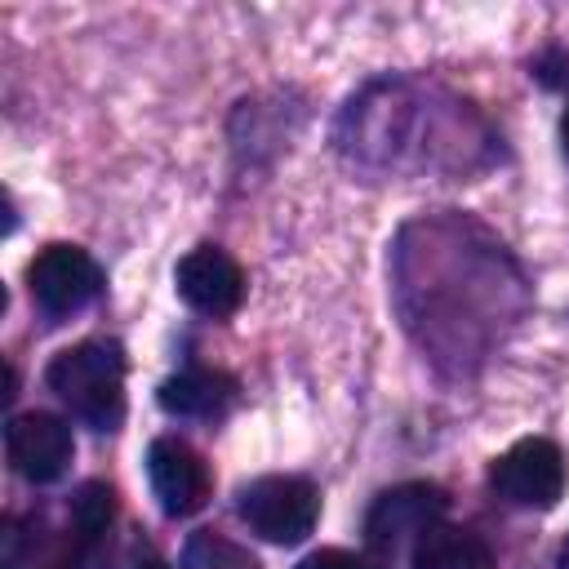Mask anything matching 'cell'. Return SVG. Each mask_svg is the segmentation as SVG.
<instances>
[{
  "label": "cell",
  "mask_w": 569,
  "mask_h": 569,
  "mask_svg": "<svg viewBox=\"0 0 569 569\" xmlns=\"http://www.w3.org/2000/svg\"><path fill=\"white\" fill-rule=\"evenodd\" d=\"M49 391L93 431H116L124 422V351L120 342L89 338L58 351L44 369Z\"/></svg>",
  "instance_id": "6da1fadb"
},
{
  "label": "cell",
  "mask_w": 569,
  "mask_h": 569,
  "mask_svg": "<svg viewBox=\"0 0 569 569\" xmlns=\"http://www.w3.org/2000/svg\"><path fill=\"white\" fill-rule=\"evenodd\" d=\"M236 516L267 542L293 547L320 520V489L302 476H258L236 493Z\"/></svg>",
  "instance_id": "7a4b0ae2"
},
{
  "label": "cell",
  "mask_w": 569,
  "mask_h": 569,
  "mask_svg": "<svg viewBox=\"0 0 569 569\" xmlns=\"http://www.w3.org/2000/svg\"><path fill=\"white\" fill-rule=\"evenodd\" d=\"M489 485L498 489L502 502L525 507V511H551L565 493V453L547 436H525L507 453L493 458Z\"/></svg>",
  "instance_id": "3957f363"
},
{
  "label": "cell",
  "mask_w": 569,
  "mask_h": 569,
  "mask_svg": "<svg viewBox=\"0 0 569 569\" xmlns=\"http://www.w3.org/2000/svg\"><path fill=\"white\" fill-rule=\"evenodd\" d=\"M27 289L49 320H62L84 311L102 293V267L80 244H44L27 262Z\"/></svg>",
  "instance_id": "277c9868"
},
{
  "label": "cell",
  "mask_w": 569,
  "mask_h": 569,
  "mask_svg": "<svg viewBox=\"0 0 569 569\" xmlns=\"http://www.w3.org/2000/svg\"><path fill=\"white\" fill-rule=\"evenodd\" d=\"M445 489L440 485H427V480H409V485H396L387 493L373 498L369 516H365V542L382 556H391L396 547L405 542H418L431 525H440L445 516Z\"/></svg>",
  "instance_id": "5b68a950"
},
{
  "label": "cell",
  "mask_w": 569,
  "mask_h": 569,
  "mask_svg": "<svg viewBox=\"0 0 569 569\" xmlns=\"http://www.w3.org/2000/svg\"><path fill=\"white\" fill-rule=\"evenodd\" d=\"M71 453H76V440L58 413L31 409V413H13L4 427V458L31 485H53L71 467Z\"/></svg>",
  "instance_id": "8992f818"
},
{
  "label": "cell",
  "mask_w": 569,
  "mask_h": 569,
  "mask_svg": "<svg viewBox=\"0 0 569 569\" xmlns=\"http://www.w3.org/2000/svg\"><path fill=\"white\" fill-rule=\"evenodd\" d=\"M173 284L191 311L213 316V320L231 316L244 302V271L218 244H196L191 253H182L173 267Z\"/></svg>",
  "instance_id": "52a82bcc"
},
{
  "label": "cell",
  "mask_w": 569,
  "mask_h": 569,
  "mask_svg": "<svg viewBox=\"0 0 569 569\" xmlns=\"http://www.w3.org/2000/svg\"><path fill=\"white\" fill-rule=\"evenodd\" d=\"M147 480H151V493H156L160 511L173 516V520L196 516L209 502V467L178 436L151 440V449H147Z\"/></svg>",
  "instance_id": "ba28073f"
},
{
  "label": "cell",
  "mask_w": 569,
  "mask_h": 569,
  "mask_svg": "<svg viewBox=\"0 0 569 569\" xmlns=\"http://www.w3.org/2000/svg\"><path fill=\"white\" fill-rule=\"evenodd\" d=\"M156 400L173 418H222L236 400V382L213 369H182L156 387Z\"/></svg>",
  "instance_id": "9c48e42d"
},
{
  "label": "cell",
  "mask_w": 569,
  "mask_h": 569,
  "mask_svg": "<svg viewBox=\"0 0 569 569\" xmlns=\"http://www.w3.org/2000/svg\"><path fill=\"white\" fill-rule=\"evenodd\" d=\"M4 551H0V569H80L89 547L80 542L76 529L62 533H44V538H27L18 529V520H4Z\"/></svg>",
  "instance_id": "30bf717a"
},
{
  "label": "cell",
  "mask_w": 569,
  "mask_h": 569,
  "mask_svg": "<svg viewBox=\"0 0 569 569\" xmlns=\"http://www.w3.org/2000/svg\"><path fill=\"white\" fill-rule=\"evenodd\" d=\"M409 569H493V551L485 547L480 533L440 520L413 542Z\"/></svg>",
  "instance_id": "8fae6325"
},
{
  "label": "cell",
  "mask_w": 569,
  "mask_h": 569,
  "mask_svg": "<svg viewBox=\"0 0 569 569\" xmlns=\"http://www.w3.org/2000/svg\"><path fill=\"white\" fill-rule=\"evenodd\" d=\"M182 569H262V560H258L249 547L231 542L227 533L200 529V533H191L187 547H182Z\"/></svg>",
  "instance_id": "7c38bea8"
},
{
  "label": "cell",
  "mask_w": 569,
  "mask_h": 569,
  "mask_svg": "<svg viewBox=\"0 0 569 569\" xmlns=\"http://www.w3.org/2000/svg\"><path fill=\"white\" fill-rule=\"evenodd\" d=\"M111 516H116V493L111 485L102 480H84L71 498V529L80 533V542L93 551L102 542V533L111 529Z\"/></svg>",
  "instance_id": "4fadbf2b"
},
{
  "label": "cell",
  "mask_w": 569,
  "mask_h": 569,
  "mask_svg": "<svg viewBox=\"0 0 569 569\" xmlns=\"http://www.w3.org/2000/svg\"><path fill=\"white\" fill-rule=\"evenodd\" d=\"M298 569H387V560L365 556V551H347V547H320V551L302 556Z\"/></svg>",
  "instance_id": "5bb4252c"
},
{
  "label": "cell",
  "mask_w": 569,
  "mask_h": 569,
  "mask_svg": "<svg viewBox=\"0 0 569 569\" xmlns=\"http://www.w3.org/2000/svg\"><path fill=\"white\" fill-rule=\"evenodd\" d=\"M533 76H538L542 84H551V89H560V84H569V53H560V49H551V53H542V58L533 62Z\"/></svg>",
  "instance_id": "9a60e30c"
},
{
  "label": "cell",
  "mask_w": 569,
  "mask_h": 569,
  "mask_svg": "<svg viewBox=\"0 0 569 569\" xmlns=\"http://www.w3.org/2000/svg\"><path fill=\"white\" fill-rule=\"evenodd\" d=\"M560 142H565V156H569V107H565V116H560Z\"/></svg>",
  "instance_id": "2e32d148"
},
{
  "label": "cell",
  "mask_w": 569,
  "mask_h": 569,
  "mask_svg": "<svg viewBox=\"0 0 569 569\" xmlns=\"http://www.w3.org/2000/svg\"><path fill=\"white\" fill-rule=\"evenodd\" d=\"M560 569H569V542H565V551H560Z\"/></svg>",
  "instance_id": "e0dca14e"
},
{
  "label": "cell",
  "mask_w": 569,
  "mask_h": 569,
  "mask_svg": "<svg viewBox=\"0 0 569 569\" xmlns=\"http://www.w3.org/2000/svg\"><path fill=\"white\" fill-rule=\"evenodd\" d=\"M147 569H160V565H156V560H147Z\"/></svg>",
  "instance_id": "ac0fdd59"
}]
</instances>
